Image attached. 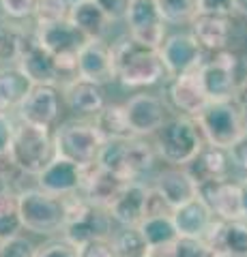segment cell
Returning a JSON list of instances; mask_svg holds the SVG:
<instances>
[{"instance_id":"1","label":"cell","mask_w":247,"mask_h":257,"mask_svg":"<svg viewBox=\"0 0 247 257\" xmlns=\"http://www.w3.org/2000/svg\"><path fill=\"white\" fill-rule=\"evenodd\" d=\"M114 60V75L125 86H150L155 84L163 73V64L155 47L135 41L133 37H127L112 47Z\"/></svg>"},{"instance_id":"2","label":"cell","mask_w":247,"mask_h":257,"mask_svg":"<svg viewBox=\"0 0 247 257\" xmlns=\"http://www.w3.org/2000/svg\"><path fill=\"white\" fill-rule=\"evenodd\" d=\"M7 155H9L13 165L18 167L22 174L37 176L56 157L54 135L50 133V128H45V126L22 122L18 126H13V135H11Z\"/></svg>"},{"instance_id":"3","label":"cell","mask_w":247,"mask_h":257,"mask_svg":"<svg viewBox=\"0 0 247 257\" xmlns=\"http://www.w3.org/2000/svg\"><path fill=\"white\" fill-rule=\"evenodd\" d=\"M198 118V128L204 133L211 146L230 150L234 144L247 135V120L236 101H211Z\"/></svg>"},{"instance_id":"4","label":"cell","mask_w":247,"mask_h":257,"mask_svg":"<svg viewBox=\"0 0 247 257\" xmlns=\"http://www.w3.org/2000/svg\"><path fill=\"white\" fill-rule=\"evenodd\" d=\"M18 212L22 229H28L33 234H54L60 231L65 223L67 202L41 189H26L18 195Z\"/></svg>"},{"instance_id":"5","label":"cell","mask_w":247,"mask_h":257,"mask_svg":"<svg viewBox=\"0 0 247 257\" xmlns=\"http://www.w3.org/2000/svg\"><path fill=\"white\" fill-rule=\"evenodd\" d=\"M155 161L153 146L140 138L129 140H110L103 142L97 155V163L103 170L121 176L125 180H133L138 174L146 172Z\"/></svg>"},{"instance_id":"6","label":"cell","mask_w":247,"mask_h":257,"mask_svg":"<svg viewBox=\"0 0 247 257\" xmlns=\"http://www.w3.org/2000/svg\"><path fill=\"white\" fill-rule=\"evenodd\" d=\"M60 231L65 240L75 248L93 240H106L110 234V214L106 208H99L86 199L67 202V214Z\"/></svg>"},{"instance_id":"7","label":"cell","mask_w":247,"mask_h":257,"mask_svg":"<svg viewBox=\"0 0 247 257\" xmlns=\"http://www.w3.org/2000/svg\"><path fill=\"white\" fill-rule=\"evenodd\" d=\"M202 148L200 128L191 118H174L157 131V150L174 167H185Z\"/></svg>"},{"instance_id":"8","label":"cell","mask_w":247,"mask_h":257,"mask_svg":"<svg viewBox=\"0 0 247 257\" xmlns=\"http://www.w3.org/2000/svg\"><path fill=\"white\" fill-rule=\"evenodd\" d=\"M35 35H37V41L54 56L58 75L75 71V58H77L79 50L89 43V39H86L73 24L69 20L45 24V26H37Z\"/></svg>"},{"instance_id":"9","label":"cell","mask_w":247,"mask_h":257,"mask_svg":"<svg viewBox=\"0 0 247 257\" xmlns=\"http://www.w3.org/2000/svg\"><path fill=\"white\" fill-rule=\"evenodd\" d=\"M103 146V140L95 131L93 124L86 122H67L54 135L56 157H62L79 167H89L97 161V155Z\"/></svg>"},{"instance_id":"10","label":"cell","mask_w":247,"mask_h":257,"mask_svg":"<svg viewBox=\"0 0 247 257\" xmlns=\"http://www.w3.org/2000/svg\"><path fill=\"white\" fill-rule=\"evenodd\" d=\"M200 82L211 101H230L236 92V56L230 52H217L215 58L202 62L198 69Z\"/></svg>"},{"instance_id":"11","label":"cell","mask_w":247,"mask_h":257,"mask_svg":"<svg viewBox=\"0 0 247 257\" xmlns=\"http://www.w3.org/2000/svg\"><path fill=\"white\" fill-rule=\"evenodd\" d=\"M15 62H18L15 67L33 84H56L60 77L54 56L37 41V35H30V32H22Z\"/></svg>"},{"instance_id":"12","label":"cell","mask_w":247,"mask_h":257,"mask_svg":"<svg viewBox=\"0 0 247 257\" xmlns=\"http://www.w3.org/2000/svg\"><path fill=\"white\" fill-rule=\"evenodd\" d=\"M18 114L22 122L52 128L60 116V92L56 84H33L18 105Z\"/></svg>"},{"instance_id":"13","label":"cell","mask_w":247,"mask_h":257,"mask_svg":"<svg viewBox=\"0 0 247 257\" xmlns=\"http://www.w3.org/2000/svg\"><path fill=\"white\" fill-rule=\"evenodd\" d=\"M159 58L172 77L191 73L202 67V47L191 35H172L159 45Z\"/></svg>"},{"instance_id":"14","label":"cell","mask_w":247,"mask_h":257,"mask_svg":"<svg viewBox=\"0 0 247 257\" xmlns=\"http://www.w3.org/2000/svg\"><path fill=\"white\" fill-rule=\"evenodd\" d=\"M125 20L129 24L131 37L135 41L159 50V45L163 43V28H166L163 24L166 22L157 9L155 0H131Z\"/></svg>"},{"instance_id":"15","label":"cell","mask_w":247,"mask_h":257,"mask_svg":"<svg viewBox=\"0 0 247 257\" xmlns=\"http://www.w3.org/2000/svg\"><path fill=\"white\" fill-rule=\"evenodd\" d=\"M198 197L209 206V210L213 214L219 216V221L243 219L241 189H238V184H234V182H230L226 178L204 182L198 187Z\"/></svg>"},{"instance_id":"16","label":"cell","mask_w":247,"mask_h":257,"mask_svg":"<svg viewBox=\"0 0 247 257\" xmlns=\"http://www.w3.org/2000/svg\"><path fill=\"white\" fill-rule=\"evenodd\" d=\"M82 176H84V167L71 163V161L62 157H54L37 174V184H39V189L50 193V195L65 197L82 187Z\"/></svg>"},{"instance_id":"17","label":"cell","mask_w":247,"mask_h":257,"mask_svg":"<svg viewBox=\"0 0 247 257\" xmlns=\"http://www.w3.org/2000/svg\"><path fill=\"white\" fill-rule=\"evenodd\" d=\"M75 73L77 77L89 79L95 84H108L116 77L114 75V60H112V47L97 39V41H89L82 50H79L75 58Z\"/></svg>"},{"instance_id":"18","label":"cell","mask_w":247,"mask_h":257,"mask_svg":"<svg viewBox=\"0 0 247 257\" xmlns=\"http://www.w3.org/2000/svg\"><path fill=\"white\" fill-rule=\"evenodd\" d=\"M129 180L121 178L112 172L103 170L97 163H93L89 167H84V176H82V189L84 191V199L91 202L99 208H110V204L121 195V191L125 189V184Z\"/></svg>"},{"instance_id":"19","label":"cell","mask_w":247,"mask_h":257,"mask_svg":"<svg viewBox=\"0 0 247 257\" xmlns=\"http://www.w3.org/2000/svg\"><path fill=\"white\" fill-rule=\"evenodd\" d=\"M123 107H125V116H127V122H129L131 133L138 135V138L159 131L161 124L166 122L163 103L153 94H135Z\"/></svg>"},{"instance_id":"20","label":"cell","mask_w":247,"mask_h":257,"mask_svg":"<svg viewBox=\"0 0 247 257\" xmlns=\"http://www.w3.org/2000/svg\"><path fill=\"white\" fill-rule=\"evenodd\" d=\"M204 240L219 257H247V223L236 221H213Z\"/></svg>"},{"instance_id":"21","label":"cell","mask_w":247,"mask_h":257,"mask_svg":"<svg viewBox=\"0 0 247 257\" xmlns=\"http://www.w3.org/2000/svg\"><path fill=\"white\" fill-rule=\"evenodd\" d=\"M146 195L148 189L140 182H127L125 189L121 191L112 204L108 208L110 219L121 223L123 227H138L144 221V210H146Z\"/></svg>"},{"instance_id":"22","label":"cell","mask_w":247,"mask_h":257,"mask_svg":"<svg viewBox=\"0 0 247 257\" xmlns=\"http://www.w3.org/2000/svg\"><path fill=\"white\" fill-rule=\"evenodd\" d=\"M213 212L209 210V206H206L200 197H194L185 202L183 206L174 208L170 219L174 223V227H177L179 236H187V238H204L206 231L211 229L213 225Z\"/></svg>"},{"instance_id":"23","label":"cell","mask_w":247,"mask_h":257,"mask_svg":"<svg viewBox=\"0 0 247 257\" xmlns=\"http://www.w3.org/2000/svg\"><path fill=\"white\" fill-rule=\"evenodd\" d=\"M183 170L189 174V178L196 182V187H200L204 182H211V180L226 178V170H228L226 150L211 146V144H202V148L196 152L194 159Z\"/></svg>"},{"instance_id":"24","label":"cell","mask_w":247,"mask_h":257,"mask_svg":"<svg viewBox=\"0 0 247 257\" xmlns=\"http://www.w3.org/2000/svg\"><path fill=\"white\" fill-rule=\"evenodd\" d=\"M170 99L181 111H185L187 116H198L200 111L209 105V96H206L200 73L191 71V73L174 77L170 86Z\"/></svg>"},{"instance_id":"25","label":"cell","mask_w":247,"mask_h":257,"mask_svg":"<svg viewBox=\"0 0 247 257\" xmlns=\"http://www.w3.org/2000/svg\"><path fill=\"white\" fill-rule=\"evenodd\" d=\"M155 189L161 193V197L168 202V206L172 210L198 195L196 182L189 178V174L183 170V167H172V170L161 172L157 178Z\"/></svg>"},{"instance_id":"26","label":"cell","mask_w":247,"mask_h":257,"mask_svg":"<svg viewBox=\"0 0 247 257\" xmlns=\"http://www.w3.org/2000/svg\"><path fill=\"white\" fill-rule=\"evenodd\" d=\"M191 37L202 50L221 52L230 39V22L221 15H196L191 20Z\"/></svg>"},{"instance_id":"27","label":"cell","mask_w":247,"mask_h":257,"mask_svg":"<svg viewBox=\"0 0 247 257\" xmlns=\"http://www.w3.org/2000/svg\"><path fill=\"white\" fill-rule=\"evenodd\" d=\"M69 22L89 39V41H97L108 32V26L112 22L106 18V13L99 9L95 0H82V3L71 5L69 9Z\"/></svg>"},{"instance_id":"28","label":"cell","mask_w":247,"mask_h":257,"mask_svg":"<svg viewBox=\"0 0 247 257\" xmlns=\"http://www.w3.org/2000/svg\"><path fill=\"white\" fill-rule=\"evenodd\" d=\"M65 101L77 114H97L106 105L101 86L95 82H89V79H82V77H75L67 84Z\"/></svg>"},{"instance_id":"29","label":"cell","mask_w":247,"mask_h":257,"mask_svg":"<svg viewBox=\"0 0 247 257\" xmlns=\"http://www.w3.org/2000/svg\"><path fill=\"white\" fill-rule=\"evenodd\" d=\"M95 131L99 133V138L103 142L110 140H129L135 138L129 128L125 116L123 105H103L97 114H95Z\"/></svg>"},{"instance_id":"30","label":"cell","mask_w":247,"mask_h":257,"mask_svg":"<svg viewBox=\"0 0 247 257\" xmlns=\"http://www.w3.org/2000/svg\"><path fill=\"white\" fill-rule=\"evenodd\" d=\"M30 88H33V82L18 67H0V107L3 111L9 107L18 109Z\"/></svg>"},{"instance_id":"31","label":"cell","mask_w":247,"mask_h":257,"mask_svg":"<svg viewBox=\"0 0 247 257\" xmlns=\"http://www.w3.org/2000/svg\"><path fill=\"white\" fill-rule=\"evenodd\" d=\"M142 238L148 244V253L150 251H161L174 244V240L179 238V231L174 227V223L170 216H146L144 221L138 225Z\"/></svg>"},{"instance_id":"32","label":"cell","mask_w":247,"mask_h":257,"mask_svg":"<svg viewBox=\"0 0 247 257\" xmlns=\"http://www.w3.org/2000/svg\"><path fill=\"white\" fill-rule=\"evenodd\" d=\"M148 255L150 257H219L204 238H187V236H179L172 246L161 248V251H150Z\"/></svg>"},{"instance_id":"33","label":"cell","mask_w":247,"mask_h":257,"mask_svg":"<svg viewBox=\"0 0 247 257\" xmlns=\"http://www.w3.org/2000/svg\"><path fill=\"white\" fill-rule=\"evenodd\" d=\"M110 244H112L114 257H146L148 255V244L142 238L138 227H123L112 238Z\"/></svg>"},{"instance_id":"34","label":"cell","mask_w":247,"mask_h":257,"mask_svg":"<svg viewBox=\"0 0 247 257\" xmlns=\"http://www.w3.org/2000/svg\"><path fill=\"white\" fill-rule=\"evenodd\" d=\"M22 231V221L18 212V195L0 193V240L18 236Z\"/></svg>"},{"instance_id":"35","label":"cell","mask_w":247,"mask_h":257,"mask_svg":"<svg viewBox=\"0 0 247 257\" xmlns=\"http://www.w3.org/2000/svg\"><path fill=\"white\" fill-rule=\"evenodd\" d=\"M163 22L185 24L196 18V0H155Z\"/></svg>"},{"instance_id":"36","label":"cell","mask_w":247,"mask_h":257,"mask_svg":"<svg viewBox=\"0 0 247 257\" xmlns=\"http://www.w3.org/2000/svg\"><path fill=\"white\" fill-rule=\"evenodd\" d=\"M69 9L71 5L67 0H37L33 15L37 20V26H45V24L69 20Z\"/></svg>"},{"instance_id":"37","label":"cell","mask_w":247,"mask_h":257,"mask_svg":"<svg viewBox=\"0 0 247 257\" xmlns=\"http://www.w3.org/2000/svg\"><path fill=\"white\" fill-rule=\"evenodd\" d=\"M22 32H24V30L15 28L11 22L0 20V64L18 58Z\"/></svg>"},{"instance_id":"38","label":"cell","mask_w":247,"mask_h":257,"mask_svg":"<svg viewBox=\"0 0 247 257\" xmlns=\"http://www.w3.org/2000/svg\"><path fill=\"white\" fill-rule=\"evenodd\" d=\"M35 244L20 234L0 240V257H35Z\"/></svg>"},{"instance_id":"39","label":"cell","mask_w":247,"mask_h":257,"mask_svg":"<svg viewBox=\"0 0 247 257\" xmlns=\"http://www.w3.org/2000/svg\"><path fill=\"white\" fill-rule=\"evenodd\" d=\"M0 7L7 18L11 20H26L35 13L37 0H0Z\"/></svg>"},{"instance_id":"40","label":"cell","mask_w":247,"mask_h":257,"mask_svg":"<svg viewBox=\"0 0 247 257\" xmlns=\"http://www.w3.org/2000/svg\"><path fill=\"white\" fill-rule=\"evenodd\" d=\"M234 11V0H196V15H221L228 18Z\"/></svg>"},{"instance_id":"41","label":"cell","mask_w":247,"mask_h":257,"mask_svg":"<svg viewBox=\"0 0 247 257\" xmlns=\"http://www.w3.org/2000/svg\"><path fill=\"white\" fill-rule=\"evenodd\" d=\"M170 214H172V208L161 197V193H159L157 189H148L144 219H146V216H170Z\"/></svg>"},{"instance_id":"42","label":"cell","mask_w":247,"mask_h":257,"mask_svg":"<svg viewBox=\"0 0 247 257\" xmlns=\"http://www.w3.org/2000/svg\"><path fill=\"white\" fill-rule=\"evenodd\" d=\"M35 257H77V248L69 244L67 240H58V242H50L37 248Z\"/></svg>"},{"instance_id":"43","label":"cell","mask_w":247,"mask_h":257,"mask_svg":"<svg viewBox=\"0 0 247 257\" xmlns=\"http://www.w3.org/2000/svg\"><path fill=\"white\" fill-rule=\"evenodd\" d=\"M95 3L99 5V9L106 13L110 22H116V20H125L131 0H95Z\"/></svg>"},{"instance_id":"44","label":"cell","mask_w":247,"mask_h":257,"mask_svg":"<svg viewBox=\"0 0 247 257\" xmlns=\"http://www.w3.org/2000/svg\"><path fill=\"white\" fill-rule=\"evenodd\" d=\"M77 257H114V251L108 240H93L77 246Z\"/></svg>"},{"instance_id":"45","label":"cell","mask_w":247,"mask_h":257,"mask_svg":"<svg viewBox=\"0 0 247 257\" xmlns=\"http://www.w3.org/2000/svg\"><path fill=\"white\" fill-rule=\"evenodd\" d=\"M13 122L11 118L5 114V111H0V157L7 155V150H9V142H11V135H13Z\"/></svg>"},{"instance_id":"46","label":"cell","mask_w":247,"mask_h":257,"mask_svg":"<svg viewBox=\"0 0 247 257\" xmlns=\"http://www.w3.org/2000/svg\"><path fill=\"white\" fill-rule=\"evenodd\" d=\"M230 150H232V157H234V161H236V163L241 165L243 170L247 172V135H245V138L238 140V142H236V144H234V146L230 148Z\"/></svg>"},{"instance_id":"47","label":"cell","mask_w":247,"mask_h":257,"mask_svg":"<svg viewBox=\"0 0 247 257\" xmlns=\"http://www.w3.org/2000/svg\"><path fill=\"white\" fill-rule=\"evenodd\" d=\"M241 189V206H243V219H247V180L243 184H238Z\"/></svg>"},{"instance_id":"48","label":"cell","mask_w":247,"mask_h":257,"mask_svg":"<svg viewBox=\"0 0 247 257\" xmlns=\"http://www.w3.org/2000/svg\"><path fill=\"white\" fill-rule=\"evenodd\" d=\"M234 11H241L243 15H247V0H234Z\"/></svg>"},{"instance_id":"49","label":"cell","mask_w":247,"mask_h":257,"mask_svg":"<svg viewBox=\"0 0 247 257\" xmlns=\"http://www.w3.org/2000/svg\"><path fill=\"white\" fill-rule=\"evenodd\" d=\"M243 101H245V105H247V84H245V90H243Z\"/></svg>"},{"instance_id":"50","label":"cell","mask_w":247,"mask_h":257,"mask_svg":"<svg viewBox=\"0 0 247 257\" xmlns=\"http://www.w3.org/2000/svg\"><path fill=\"white\" fill-rule=\"evenodd\" d=\"M69 5H75V3H82V0H67Z\"/></svg>"},{"instance_id":"51","label":"cell","mask_w":247,"mask_h":257,"mask_svg":"<svg viewBox=\"0 0 247 257\" xmlns=\"http://www.w3.org/2000/svg\"><path fill=\"white\" fill-rule=\"evenodd\" d=\"M0 111H3V107H0Z\"/></svg>"},{"instance_id":"52","label":"cell","mask_w":247,"mask_h":257,"mask_svg":"<svg viewBox=\"0 0 247 257\" xmlns=\"http://www.w3.org/2000/svg\"><path fill=\"white\" fill-rule=\"evenodd\" d=\"M146 257H150V255H146Z\"/></svg>"}]
</instances>
